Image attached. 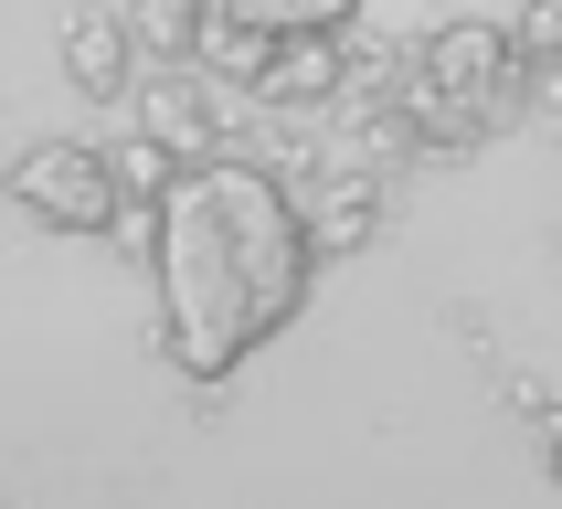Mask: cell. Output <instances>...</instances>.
<instances>
[{
    "label": "cell",
    "mask_w": 562,
    "mask_h": 509,
    "mask_svg": "<svg viewBox=\"0 0 562 509\" xmlns=\"http://www.w3.org/2000/svg\"><path fill=\"white\" fill-rule=\"evenodd\" d=\"M11 191H22V213L54 223V234H106V223L127 213L106 149H75V138H32L22 170H11Z\"/></svg>",
    "instance_id": "cell-2"
},
{
    "label": "cell",
    "mask_w": 562,
    "mask_h": 509,
    "mask_svg": "<svg viewBox=\"0 0 562 509\" xmlns=\"http://www.w3.org/2000/svg\"><path fill=\"white\" fill-rule=\"evenodd\" d=\"M106 170H117V191H127V202H138V213H159V202H170V191L191 181L181 159L159 149V138H138V127H127L117 149H106Z\"/></svg>",
    "instance_id": "cell-8"
},
{
    "label": "cell",
    "mask_w": 562,
    "mask_h": 509,
    "mask_svg": "<svg viewBox=\"0 0 562 509\" xmlns=\"http://www.w3.org/2000/svg\"><path fill=\"white\" fill-rule=\"evenodd\" d=\"M509 404H520V414H562V393H552L541 372H520V382H509Z\"/></svg>",
    "instance_id": "cell-12"
},
{
    "label": "cell",
    "mask_w": 562,
    "mask_h": 509,
    "mask_svg": "<svg viewBox=\"0 0 562 509\" xmlns=\"http://www.w3.org/2000/svg\"><path fill=\"white\" fill-rule=\"evenodd\" d=\"M552 488H562V425H552Z\"/></svg>",
    "instance_id": "cell-13"
},
{
    "label": "cell",
    "mask_w": 562,
    "mask_h": 509,
    "mask_svg": "<svg viewBox=\"0 0 562 509\" xmlns=\"http://www.w3.org/2000/svg\"><path fill=\"white\" fill-rule=\"evenodd\" d=\"M372 223H382V181H318V202H308V245L318 255L372 245Z\"/></svg>",
    "instance_id": "cell-7"
},
{
    "label": "cell",
    "mask_w": 562,
    "mask_h": 509,
    "mask_svg": "<svg viewBox=\"0 0 562 509\" xmlns=\"http://www.w3.org/2000/svg\"><path fill=\"white\" fill-rule=\"evenodd\" d=\"M127 54H138V32H127V11H106V0H86V11H64V75L86 95H127Z\"/></svg>",
    "instance_id": "cell-6"
},
{
    "label": "cell",
    "mask_w": 562,
    "mask_h": 509,
    "mask_svg": "<svg viewBox=\"0 0 562 509\" xmlns=\"http://www.w3.org/2000/svg\"><path fill=\"white\" fill-rule=\"evenodd\" d=\"M127 32H138L149 54H202L213 11H191V0H138V11H127Z\"/></svg>",
    "instance_id": "cell-10"
},
{
    "label": "cell",
    "mask_w": 562,
    "mask_h": 509,
    "mask_svg": "<svg viewBox=\"0 0 562 509\" xmlns=\"http://www.w3.org/2000/svg\"><path fill=\"white\" fill-rule=\"evenodd\" d=\"M308 202L255 170V159H213L159 202V297H170V361L223 382L266 329L297 318L308 297Z\"/></svg>",
    "instance_id": "cell-1"
},
{
    "label": "cell",
    "mask_w": 562,
    "mask_h": 509,
    "mask_svg": "<svg viewBox=\"0 0 562 509\" xmlns=\"http://www.w3.org/2000/svg\"><path fill=\"white\" fill-rule=\"evenodd\" d=\"M138 138H159L181 170H213L223 159V95L202 75H149L138 86Z\"/></svg>",
    "instance_id": "cell-4"
},
{
    "label": "cell",
    "mask_w": 562,
    "mask_h": 509,
    "mask_svg": "<svg viewBox=\"0 0 562 509\" xmlns=\"http://www.w3.org/2000/svg\"><path fill=\"white\" fill-rule=\"evenodd\" d=\"M509 43H520L531 64H562V0H541V11H520V22H509Z\"/></svg>",
    "instance_id": "cell-11"
},
{
    "label": "cell",
    "mask_w": 562,
    "mask_h": 509,
    "mask_svg": "<svg viewBox=\"0 0 562 509\" xmlns=\"http://www.w3.org/2000/svg\"><path fill=\"white\" fill-rule=\"evenodd\" d=\"M350 22H308L277 43V75L255 86V106H329V95H350V64H340Z\"/></svg>",
    "instance_id": "cell-5"
},
{
    "label": "cell",
    "mask_w": 562,
    "mask_h": 509,
    "mask_svg": "<svg viewBox=\"0 0 562 509\" xmlns=\"http://www.w3.org/2000/svg\"><path fill=\"white\" fill-rule=\"evenodd\" d=\"M509 75H520V43H509V22H446L436 43H425V86H446L457 106H477V117H499L509 106Z\"/></svg>",
    "instance_id": "cell-3"
},
{
    "label": "cell",
    "mask_w": 562,
    "mask_h": 509,
    "mask_svg": "<svg viewBox=\"0 0 562 509\" xmlns=\"http://www.w3.org/2000/svg\"><path fill=\"white\" fill-rule=\"evenodd\" d=\"M393 117H404L414 138H477V127H488L477 106H457V95L425 86V75H414V86H393Z\"/></svg>",
    "instance_id": "cell-9"
}]
</instances>
